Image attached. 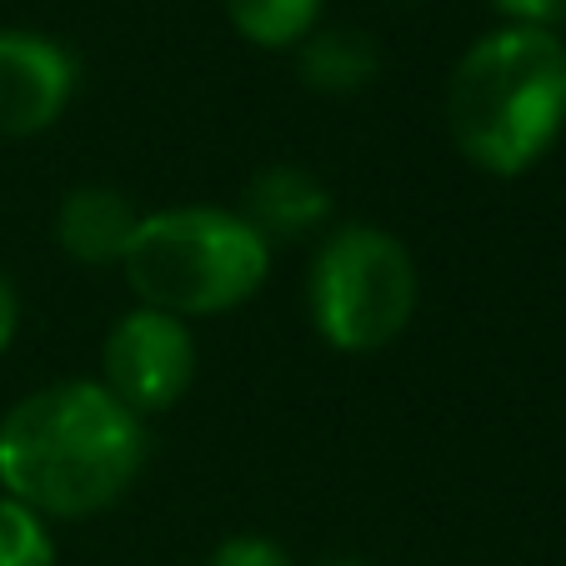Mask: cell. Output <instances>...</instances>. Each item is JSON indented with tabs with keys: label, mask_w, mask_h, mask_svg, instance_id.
<instances>
[{
	"label": "cell",
	"mask_w": 566,
	"mask_h": 566,
	"mask_svg": "<svg viewBox=\"0 0 566 566\" xmlns=\"http://www.w3.org/2000/svg\"><path fill=\"white\" fill-rule=\"evenodd\" d=\"M15 326H21V301H15V286L0 271V352L15 342Z\"/></svg>",
	"instance_id": "obj_14"
},
{
	"label": "cell",
	"mask_w": 566,
	"mask_h": 566,
	"mask_svg": "<svg viewBox=\"0 0 566 566\" xmlns=\"http://www.w3.org/2000/svg\"><path fill=\"white\" fill-rule=\"evenodd\" d=\"M140 231V211L116 186H75L55 211V241L81 266H120Z\"/></svg>",
	"instance_id": "obj_8"
},
{
	"label": "cell",
	"mask_w": 566,
	"mask_h": 566,
	"mask_svg": "<svg viewBox=\"0 0 566 566\" xmlns=\"http://www.w3.org/2000/svg\"><path fill=\"white\" fill-rule=\"evenodd\" d=\"M336 566H366V562H336Z\"/></svg>",
	"instance_id": "obj_15"
},
{
	"label": "cell",
	"mask_w": 566,
	"mask_h": 566,
	"mask_svg": "<svg viewBox=\"0 0 566 566\" xmlns=\"http://www.w3.org/2000/svg\"><path fill=\"white\" fill-rule=\"evenodd\" d=\"M417 261L381 226H336L311 256L306 311L336 352H381L417 316Z\"/></svg>",
	"instance_id": "obj_4"
},
{
	"label": "cell",
	"mask_w": 566,
	"mask_h": 566,
	"mask_svg": "<svg viewBox=\"0 0 566 566\" xmlns=\"http://www.w3.org/2000/svg\"><path fill=\"white\" fill-rule=\"evenodd\" d=\"M566 126V45L552 31L481 35L447 81V130L486 176H522Z\"/></svg>",
	"instance_id": "obj_2"
},
{
	"label": "cell",
	"mask_w": 566,
	"mask_h": 566,
	"mask_svg": "<svg viewBox=\"0 0 566 566\" xmlns=\"http://www.w3.org/2000/svg\"><path fill=\"white\" fill-rule=\"evenodd\" d=\"M120 266L140 306L196 321L235 311L256 296L271 276V247L241 211L171 206V211L140 216V231Z\"/></svg>",
	"instance_id": "obj_3"
},
{
	"label": "cell",
	"mask_w": 566,
	"mask_h": 566,
	"mask_svg": "<svg viewBox=\"0 0 566 566\" xmlns=\"http://www.w3.org/2000/svg\"><path fill=\"white\" fill-rule=\"evenodd\" d=\"M146 467V421L101 381H55L0 421V486L31 512L71 522L116 506Z\"/></svg>",
	"instance_id": "obj_1"
},
{
	"label": "cell",
	"mask_w": 566,
	"mask_h": 566,
	"mask_svg": "<svg viewBox=\"0 0 566 566\" xmlns=\"http://www.w3.org/2000/svg\"><path fill=\"white\" fill-rule=\"evenodd\" d=\"M196 381V336L181 316L136 306L106 332L101 346V386L130 417L171 411Z\"/></svg>",
	"instance_id": "obj_5"
},
{
	"label": "cell",
	"mask_w": 566,
	"mask_h": 566,
	"mask_svg": "<svg viewBox=\"0 0 566 566\" xmlns=\"http://www.w3.org/2000/svg\"><path fill=\"white\" fill-rule=\"evenodd\" d=\"M75 96V55L35 31H0V136H41Z\"/></svg>",
	"instance_id": "obj_6"
},
{
	"label": "cell",
	"mask_w": 566,
	"mask_h": 566,
	"mask_svg": "<svg viewBox=\"0 0 566 566\" xmlns=\"http://www.w3.org/2000/svg\"><path fill=\"white\" fill-rule=\"evenodd\" d=\"M206 566H291V556L271 536H231L216 546Z\"/></svg>",
	"instance_id": "obj_12"
},
{
	"label": "cell",
	"mask_w": 566,
	"mask_h": 566,
	"mask_svg": "<svg viewBox=\"0 0 566 566\" xmlns=\"http://www.w3.org/2000/svg\"><path fill=\"white\" fill-rule=\"evenodd\" d=\"M0 566H55V536L41 512L0 496Z\"/></svg>",
	"instance_id": "obj_11"
},
{
	"label": "cell",
	"mask_w": 566,
	"mask_h": 566,
	"mask_svg": "<svg viewBox=\"0 0 566 566\" xmlns=\"http://www.w3.org/2000/svg\"><path fill=\"white\" fill-rule=\"evenodd\" d=\"M296 71L316 96H356L381 75V51L371 35L352 31V25H326L301 41Z\"/></svg>",
	"instance_id": "obj_9"
},
{
	"label": "cell",
	"mask_w": 566,
	"mask_h": 566,
	"mask_svg": "<svg viewBox=\"0 0 566 566\" xmlns=\"http://www.w3.org/2000/svg\"><path fill=\"white\" fill-rule=\"evenodd\" d=\"M496 15H506V25H526V31H552L566 15V0H492Z\"/></svg>",
	"instance_id": "obj_13"
},
{
	"label": "cell",
	"mask_w": 566,
	"mask_h": 566,
	"mask_svg": "<svg viewBox=\"0 0 566 566\" xmlns=\"http://www.w3.org/2000/svg\"><path fill=\"white\" fill-rule=\"evenodd\" d=\"M241 216H247V226L266 247H276V241H306L332 216V191H326L321 176H311L296 160H271V166H261L247 181Z\"/></svg>",
	"instance_id": "obj_7"
},
{
	"label": "cell",
	"mask_w": 566,
	"mask_h": 566,
	"mask_svg": "<svg viewBox=\"0 0 566 566\" xmlns=\"http://www.w3.org/2000/svg\"><path fill=\"white\" fill-rule=\"evenodd\" d=\"M231 25L261 51L301 45L321 21V0H221Z\"/></svg>",
	"instance_id": "obj_10"
}]
</instances>
